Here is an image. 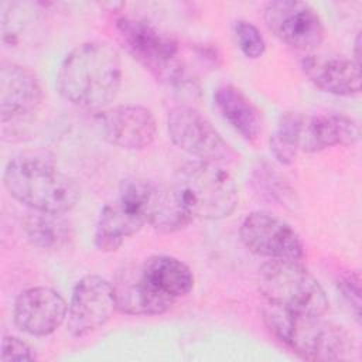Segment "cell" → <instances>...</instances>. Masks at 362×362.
Instances as JSON below:
<instances>
[{"instance_id": "cell-1", "label": "cell", "mask_w": 362, "mask_h": 362, "mask_svg": "<svg viewBox=\"0 0 362 362\" xmlns=\"http://www.w3.org/2000/svg\"><path fill=\"white\" fill-rule=\"evenodd\" d=\"M119 51L106 41H88L72 48L57 71L59 95L81 109H102L117 95L122 85Z\"/></svg>"}, {"instance_id": "cell-20", "label": "cell", "mask_w": 362, "mask_h": 362, "mask_svg": "<svg viewBox=\"0 0 362 362\" xmlns=\"http://www.w3.org/2000/svg\"><path fill=\"white\" fill-rule=\"evenodd\" d=\"M140 267L150 283L174 301L185 297L194 287L191 269L177 257L153 255L143 260Z\"/></svg>"}, {"instance_id": "cell-14", "label": "cell", "mask_w": 362, "mask_h": 362, "mask_svg": "<svg viewBox=\"0 0 362 362\" xmlns=\"http://www.w3.org/2000/svg\"><path fill=\"white\" fill-rule=\"evenodd\" d=\"M42 89L37 75L23 65H0V117L6 124L28 119L40 106Z\"/></svg>"}, {"instance_id": "cell-22", "label": "cell", "mask_w": 362, "mask_h": 362, "mask_svg": "<svg viewBox=\"0 0 362 362\" xmlns=\"http://www.w3.org/2000/svg\"><path fill=\"white\" fill-rule=\"evenodd\" d=\"M301 113L286 112L279 117L270 137V150L281 164H291L300 151Z\"/></svg>"}, {"instance_id": "cell-3", "label": "cell", "mask_w": 362, "mask_h": 362, "mask_svg": "<svg viewBox=\"0 0 362 362\" xmlns=\"http://www.w3.org/2000/svg\"><path fill=\"white\" fill-rule=\"evenodd\" d=\"M262 314L269 331L303 359L345 361L354 352L351 335L322 315L297 314L269 303L263 305Z\"/></svg>"}, {"instance_id": "cell-6", "label": "cell", "mask_w": 362, "mask_h": 362, "mask_svg": "<svg viewBox=\"0 0 362 362\" xmlns=\"http://www.w3.org/2000/svg\"><path fill=\"white\" fill-rule=\"evenodd\" d=\"M171 141L189 156L215 164L230 163L235 151L214 124L195 107L177 105L167 115Z\"/></svg>"}, {"instance_id": "cell-21", "label": "cell", "mask_w": 362, "mask_h": 362, "mask_svg": "<svg viewBox=\"0 0 362 362\" xmlns=\"http://www.w3.org/2000/svg\"><path fill=\"white\" fill-rule=\"evenodd\" d=\"M28 240L44 250H58L71 239V229L59 214L35 212L28 215L24 222Z\"/></svg>"}, {"instance_id": "cell-16", "label": "cell", "mask_w": 362, "mask_h": 362, "mask_svg": "<svg viewBox=\"0 0 362 362\" xmlns=\"http://www.w3.org/2000/svg\"><path fill=\"white\" fill-rule=\"evenodd\" d=\"M144 225L146 219L136 201L119 191L117 197L100 209L95 226L93 243L100 252H115Z\"/></svg>"}, {"instance_id": "cell-19", "label": "cell", "mask_w": 362, "mask_h": 362, "mask_svg": "<svg viewBox=\"0 0 362 362\" xmlns=\"http://www.w3.org/2000/svg\"><path fill=\"white\" fill-rule=\"evenodd\" d=\"M214 100L223 119L246 141H255L262 133V115L256 105L236 86L216 88Z\"/></svg>"}, {"instance_id": "cell-4", "label": "cell", "mask_w": 362, "mask_h": 362, "mask_svg": "<svg viewBox=\"0 0 362 362\" xmlns=\"http://www.w3.org/2000/svg\"><path fill=\"white\" fill-rule=\"evenodd\" d=\"M171 185L192 219H223L238 205V189L232 175L215 163H184L175 170Z\"/></svg>"}, {"instance_id": "cell-23", "label": "cell", "mask_w": 362, "mask_h": 362, "mask_svg": "<svg viewBox=\"0 0 362 362\" xmlns=\"http://www.w3.org/2000/svg\"><path fill=\"white\" fill-rule=\"evenodd\" d=\"M255 191L264 199L286 202L291 195V188L286 180L267 163H259L252 173Z\"/></svg>"}, {"instance_id": "cell-25", "label": "cell", "mask_w": 362, "mask_h": 362, "mask_svg": "<svg viewBox=\"0 0 362 362\" xmlns=\"http://www.w3.org/2000/svg\"><path fill=\"white\" fill-rule=\"evenodd\" d=\"M35 354L34 349L24 339L6 335L1 341V361H34Z\"/></svg>"}, {"instance_id": "cell-8", "label": "cell", "mask_w": 362, "mask_h": 362, "mask_svg": "<svg viewBox=\"0 0 362 362\" xmlns=\"http://www.w3.org/2000/svg\"><path fill=\"white\" fill-rule=\"evenodd\" d=\"M239 236L249 252L267 259L301 260L304 245L296 229L277 215L255 211L240 223Z\"/></svg>"}, {"instance_id": "cell-7", "label": "cell", "mask_w": 362, "mask_h": 362, "mask_svg": "<svg viewBox=\"0 0 362 362\" xmlns=\"http://www.w3.org/2000/svg\"><path fill=\"white\" fill-rule=\"evenodd\" d=\"M116 31L127 52L161 81L180 66L177 42L150 23L120 17L116 20Z\"/></svg>"}, {"instance_id": "cell-17", "label": "cell", "mask_w": 362, "mask_h": 362, "mask_svg": "<svg viewBox=\"0 0 362 362\" xmlns=\"http://www.w3.org/2000/svg\"><path fill=\"white\" fill-rule=\"evenodd\" d=\"M301 69L318 89L354 96L361 92V65L342 55L310 54L301 61Z\"/></svg>"}, {"instance_id": "cell-15", "label": "cell", "mask_w": 362, "mask_h": 362, "mask_svg": "<svg viewBox=\"0 0 362 362\" xmlns=\"http://www.w3.org/2000/svg\"><path fill=\"white\" fill-rule=\"evenodd\" d=\"M112 284L116 307L127 315H160L175 303L150 283L140 264L122 267Z\"/></svg>"}, {"instance_id": "cell-24", "label": "cell", "mask_w": 362, "mask_h": 362, "mask_svg": "<svg viewBox=\"0 0 362 362\" xmlns=\"http://www.w3.org/2000/svg\"><path fill=\"white\" fill-rule=\"evenodd\" d=\"M236 44L242 54L249 59L260 58L266 51V41L260 30L247 20H236L232 24Z\"/></svg>"}, {"instance_id": "cell-27", "label": "cell", "mask_w": 362, "mask_h": 362, "mask_svg": "<svg viewBox=\"0 0 362 362\" xmlns=\"http://www.w3.org/2000/svg\"><path fill=\"white\" fill-rule=\"evenodd\" d=\"M354 61L361 65V34L358 33L354 42Z\"/></svg>"}, {"instance_id": "cell-18", "label": "cell", "mask_w": 362, "mask_h": 362, "mask_svg": "<svg viewBox=\"0 0 362 362\" xmlns=\"http://www.w3.org/2000/svg\"><path fill=\"white\" fill-rule=\"evenodd\" d=\"M359 139L361 129L348 116L324 113L301 117L300 151L318 153L334 146H352Z\"/></svg>"}, {"instance_id": "cell-13", "label": "cell", "mask_w": 362, "mask_h": 362, "mask_svg": "<svg viewBox=\"0 0 362 362\" xmlns=\"http://www.w3.org/2000/svg\"><path fill=\"white\" fill-rule=\"evenodd\" d=\"M13 317L23 332L33 337H45L55 332L65 322L68 304L54 288L30 287L17 296Z\"/></svg>"}, {"instance_id": "cell-9", "label": "cell", "mask_w": 362, "mask_h": 362, "mask_svg": "<svg viewBox=\"0 0 362 362\" xmlns=\"http://www.w3.org/2000/svg\"><path fill=\"white\" fill-rule=\"evenodd\" d=\"M115 310L113 284L98 274L83 276L74 286L68 304V331L75 338L93 334L112 318Z\"/></svg>"}, {"instance_id": "cell-11", "label": "cell", "mask_w": 362, "mask_h": 362, "mask_svg": "<svg viewBox=\"0 0 362 362\" xmlns=\"http://www.w3.org/2000/svg\"><path fill=\"white\" fill-rule=\"evenodd\" d=\"M267 28L284 44L313 49L324 40V24L313 6L297 0H274L263 13Z\"/></svg>"}, {"instance_id": "cell-10", "label": "cell", "mask_w": 362, "mask_h": 362, "mask_svg": "<svg viewBox=\"0 0 362 362\" xmlns=\"http://www.w3.org/2000/svg\"><path fill=\"white\" fill-rule=\"evenodd\" d=\"M119 191L132 197L139 205L146 223L161 233H174L184 229L192 218L181 204L173 185L129 178L122 181Z\"/></svg>"}, {"instance_id": "cell-2", "label": "cell", "mask_w": 362, "mask_h": 362, "mask_svg": "<svg viewBox=\"0 0 362 362\" xmlns=\"http://www.w3.org/2000/svg\"><path fill=\"white\" fill-rule=\"evenodd\" d=\"M8 194L35 212L65 214L79 198L75 181L54 161L37 154H20L11 158L3 173Z\"/></svg>"}, {"instance_id": "cell-5", "label": "cell", "mask_w": 362, "mask_h": 362, "mask_svg": "<svg viewBox=\"0 0 362 362\" xmlns=\"http://www.w3.org/2000/svg\"><path fill=\"white\" fill-rule=\"evenodd\" d=\"M257 287L266 303L291 313L324 315L328 310L324 288L300 260L270 259L263 263Z\"/></svg>"}, {"instance_id": "cell-12", "label": "cell", "mask_w": 362, "mask_h": 362, "mask_svg": "<svg viewBox=\"0 0 362 362\" xmlns=\"http://www.w3.org/2000/svg\"><path fill=\"white\" fill-rule=\"evenodd\" d=\"M103 139L123 150H143L157 134L153 112L141 105H117L96 116Z\"/></svg>"}, {"instance_id": "cell-26", "label": "cell", "mask_w": 362, "mask_h": 362, "mask_svg": "<svg viewBox=\"0 0 362 362\" xmlns=\"http://www.w3.org/2000/svg\"><path fill=\"white\" fill-rule=\"evenodd\" d=\"M338 290L345 301L352 307L355 317L361 315V277L358 272L342 276L338 281Z\"/></svg>"}]
</instances>
